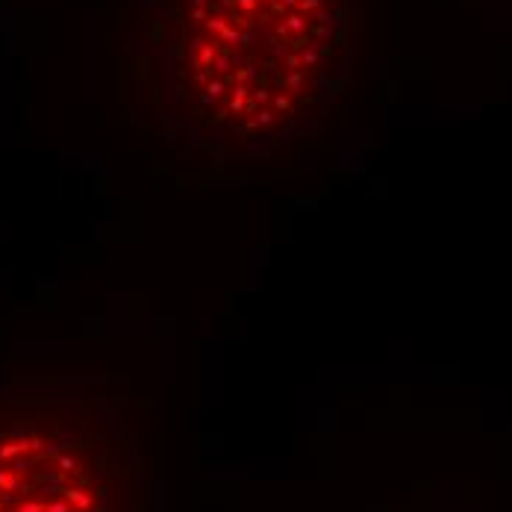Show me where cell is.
Listing matches in <instances>:
<instances>
[{"instance_id": "1", "label": "cell", "mask_w": 512, "mask_h": 512, "mask_svg": "<svg viewBox=\"0 0 512 512\" xmlns=\"http://www.w3.org/2000/svg\"><path fill=\"white\" fill-rule=\"evenodd\" d=\"M348 0H162L165 92L206 145L254 154L295 136L342 92Z\"/></svg>"}, {"instance_id": "2", "label": "cell", "mask_w": 512, "mask_h": 512, "mask_svg": "<svg viewBox=\"0 0 512 512\" xmlns=\"http://www.w3.org/2000/svg\"><path fill=\"white\" fill-rule=\"evenodd\" d=\"M151 457V404L139 395L0 386V512H148Z\"/></svg>"}]
</instances>
